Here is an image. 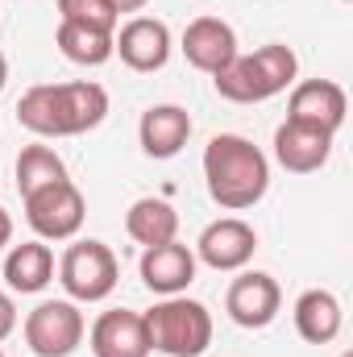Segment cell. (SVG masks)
Here are the masks:
<instances>
[{
  "instance_id": "obj_22",
  "label": "cell",
  "mask_w": 353,
  "mask_h": 357,
  "mask_svg": "<svg viewBox=\"0 0 353 357\" xmlns=\"http://www.w3.org/2000/svg\"><path fill=\"white\" fill-rule=\"evenodd\" d=\"M59 17L67 25H84L96 33H117V21H121V13L108 0H59Z\"/></svg>"
},
{
  "instance_id": "obj_17",
  "label": "cell",
  "mask_w": 353,
  "mask_h": 357,
  "mask_svg": "<svg viewBox=\"0 0 353 357\" xmlns=\"http://www.w3.org/2000/svg\"><path fill=\"white\" fill-rule=\"evenodd\" d=\"M341 324H345V312H341V299L333 291H303L295 299V333L308 345L337 341L341 337Z\"/></svg>"
},
{
  "instance_id": "obj_11",
  "label": "cell",
  "mask_w": 353,
  "mask_h": 357,
  "mask_svg": "<svg viewBox=\"0 0 353 357\" xmlns=\"http://www.w3.org/2000/svg\"><path fill=\"white\" fill-rule=\"evenodd\" d=\"M345 112H350V100L345 88L333 84V79H303L291 91V104H287V121H303V125H316L324 133L337 137V129L345 125Z\"/></svg>"
},
{
  "instance_id": "obj_8",
  "label": "cell",
  "mask_w": 353,
  "mask_h": 357,
  "mask_svg": "<svg viewBox=\"0 0 353 357\" xmlns=\"http://www.w3.org/2000/svg\"><path fill=\"white\" fill-rule=\"evenodd\" d=\"M112 54H121V63L129 71H163L171 59V29L158 17H133L121 25V33H112Z\"/></svg>"
},
{
  "instance_id": "obj_27",
  "label": "cell",
  "mask_w": 353,
  "mask_h": 357,
  "mask_svg": "<svg viewBox=\"0 0 353 357\" xmlns=\"http://www.w3.org/2000/svg\"><path fill=\"white\" fill-rule=\"evenodd\" d=\"M341 357H353V354H341Z\"/></svg>"
},
{
  "instance_id": "obj_28",
  "label": "cell",
  "mask_w": 353,
  "mask_h": 357,
  "mask_svg": "<svg viewBox=\"0 0 353 357\" xmlns=\"http://www.w3.org/2000/svg\"><path fill=\"white\" fill-rule=\"evenodd\" d=\"M0 357H4V354H0Z\"/></svg>"
},
{
  "instance_id": "obj_16",
  "label": "cell",
  "mask_w": 353,
  "mask_h": 357,
  "mask_svg": "<svg viewBox=\"0 0 353 357\" xmlns=\"http://www.w3.org/2000/svg\"><path fill=\"white\" fill-rule=\"evenodd\" d=\"M137 137H142V150L150 158H158V162L163 158H175L179 150L187 146V137H191V116L179 104H154V108L142 112Z\"/></svg>"
},
{
  "instance_id": "obj_26",
  "label": "cell",
  "mask_w": 353,
  "mask_h": 357,
  "mask_svg": "<svg viewBox=\"0 0 353 357\" xmlns=\"http://www.w3.org/2000/svg\"><path fill=\"white\" fill-rule=\"evenodd\" d=\"M4 84H8V63H4V54H0V91H4Z\"/></svg>"
},
{
  "instance_id": "obj_23",
  "label": "cell",
  "mask_w": 353,
  "mask_h": 357,
  "mask_svg": "<svg viewBox=\"0 0 353 357\" xmlns=\"http://www.w3.org/2000/svg\"><path fill=\"white\" fill-rule=\"evenodd\" d=\"M13 328H17V307H13V299L0 291V341L13 337Z\"/></svg>"
},
{
  "instance_id": "obj_7",
  "label": "cell",
  "mask_w": 353,
  "mask_h": 357,
  "mask_svg": "<svg viewBox=\"0 0 353 357\" xmlns=\"http://www.w3.org/2000/svg\"><path fill=\"white\" fill-rule=\"evenodd\" d=\"M84 312L71 299H46L25 316V345L38 357H71L84 345Z\"/></svg>"
},
{
  "instance_id": "obj_4",
  "label": "cell",
  "mask_w": 353,
  "mask_h": 357,
  "mask_svg": "<svg viewBox=\"0 0 353 357\" xmlns=\"http://www.w3.org/2000/svg\"><path fill=\"white\" fill-rule=\"evenodd\" d=\"M142 324H146L150 349L167 357H200L212 345V312L187 295H167L142 316Z\"/></svg>"
},
{
  "instance_id": "obj_2",
  "label": "cell",
  "mask_w": 353,
  "mask_h": 357,
  "mask_svg": "<svg viewBox=\"0 0 353 357\" xmlns=\"http://www.w3.org/2000/svg\"><path fill=\"white\" fill-rule=\"evenodd\" d=\"M204 178L225 212H246L270 187V158L241 133H216L204 146Z\"/></svg>"
},
{
  "instance_id": "obj_24",
  "label": "cell",
  "mask_w": 353,
  "mask_h": 357,
  "mask_svg": "<svg viewBox=\"0 0 353 357\" xmlns=\"http://www.w3.org/2000/svg\"><path fill=\"white\" fill-rule=\"evenodd\" d=\"M8 241H13V216L0 208V254H4V245H8Z\"/></svg>"
},
{
  "instance_id": "obj_21",
  "label": "cell",
  "mask_w": 353,
  "mask_h": 357,
  "mask_svg": "<svg viewBox=\"0 0 353 357\" xmlns=\"http://www.w3.org/2000/svg\"><path fill=\"white\" fill-rule=\"evenodd\" d=\"M59 178H67V167L50 146H25L17 154V191H21V199L33 195L38 187L59 183Z\"/></svg>"
},
{
  "instance_id": "obj_15",
  "label": "cell",
  "mask_w": 353,
  "mask_h": 357,
  "mask_svg": "<svg viewBox=\"0 0 353 357\" xmlns=\"http://www.w3.org/2000/svg\"><path fill=\"white\" fill-rule=\"evenodd\" d=\"M142 282L154 295H183L195 282V254L179 241L167 245H150L142 254Z\"/></svg>"
},
{
  "instance_id": "obj_6",
  "label": "cell",
  "mask_w": 353,
  "mask_h": 357,
  "mask_svg": "<svg viewBox=\"0 0 353 357\" xmlns=\"http://www.w3.org/2000/svg\"><path fill=\"white\" fill-rule=\"evenodd\" d=\"M84 216H88V204L71 178H59V183L25 195V220L46 241H71L84 229Z\"/></svg>"
},
{
  "instance_id": "obj_3",
  "label": "cell",
  "mask_w": 353,
  "mask_h": 357,
  "mask_svg": "<svg viewBox=\"0 0 353 357\" xmlns=\"http://www.w3.org/2000/svg\"><path fill=\"white\" fill-rule=\"evenodd\" d=\"M295 71H299L295 50L283 46V42H270L262 50H254V54H237L225 71L212 75V84L233 104H262V100L291 88Z\"/></svg>"
},
{
  "instance_id": "obj_18",
  "label": "cell",
  "mask_w": 353,
  "mask_h": 357,
  "mask_svg": "<svg viewBox=\"0 0 353 357\" xmlns=\"http://www.w3.org/2000/svg\"><path fill=\"white\" fill-rule=\"evenodd\" d=\"M50 278H54V254L42 241H21V245L8 250V258H4V282L13 291L38 295V291L50 287Z\"/></svg>"
},
{
  "instance_id": "obj_14",
  "label": "cell",
  "mask_w": 353,
  "mask_h": 357,
  "mask_svg": "<svg viewBox=\"0 0 353 357\" xmlns=\"http://www.w3.org/2000/svg\"><path fill=\"white\" fill-rule=\"evenodd\" d=\"M91 354L96 357H150V337H146V324L137 312L129 307H117V312H104L88 333Z\"/></svg>"
},
{
  "instance_id": "obj_5",
  "label": "cell",
  "mask_w": 353,
  "mask_h": 357,
  "mask_svg": "<svg viewBox=\"0 0 353 357\" xmlns=\"http://www.w3.org/2000/svg\"><path fill=\"white\" fill-rule=\"evenodd\" d=\"M59 282L71 295V303H100L117 291L121 262L104 241H75L59 258Z\"/></svg>"
},
{
  "instance_id": "obj_19",
  "label": "cell",
  "mask_w": 353,
  "mask_h": 357,
  "mask_svg": "<svg viewBox=\"0 0 353 357\" xmlns=\"http://www.w3.org/2000/svg\"><path fill=\"white\" fill-rule=\"evenodd\" d=\"M125 233L137 241V245H167L175 241L179 233V212L167 204V199H133L129 212H125Z\"/></svg>"
},
{
  "instance_id": "obj_9",
  "label": "cell",
  "mask_w": 353,
  "mask_h": 357,
  "mask_svg": "<svg viewBox=\"0 0 353 357\" xmlns=\"http://www.w3.org/2000/svg\"><path fill=\"white\" fill-rule=\"evenodd\" d=\"M283 307V291L278 282L262 274V270H246L229 282V295H225V312L233 324L241 328H266Z\"/></svg>"
},
{
  "instance_id": "obj_12",
  "label": "cell",
  "mask_w": 353,
  "mask_h": 357,
  "mask_svg": "<svg viewBox=\"0 0 353 357\" xmlns=\"http://www.w3.org/2000/svg\"><path fill=\"white\" fill-rule=\"evenodd\" d=\"M333 154V133L316 129V125H303V121H283L278 133H274V158L283 171L291 175H312L329 162Z\"/></svg>"
},
{
  "instance_id": "obj_13",
  "label": "cell",
  "mask_w": 353,
  "mask_h": 357,
  "mask_svg": "<svg viewBox=\"0 0 353 357\" xmlns=\"http://www.w3.org/2000/svg\"><path fill=\"white\" fill-rule=\"evenodd\" d=\"M254 250H258V233H254L246 220H237V216L212 220V225L200 233V245H195L200 262L212 266V270H241L254 258Z\"/></svg>"
},
{
  "instance_id": "obj_20",
  "label": "cell",
  "mask_w": 353,
  "mask_h": 357,
  "mask_svg": "<svg viewBox=\"0 0 353 357\" xmlns=\"http://www.w3.org/2000/svg\"><path fill=\"white\" fill-rule=\"evenodd\" d=\"M54 46L63 50V59H71L80 67H104L112 59V33H96V29L67 25V21H59Z\"/></svg>"
},
{
  "instance_id": "obj_10",
  "label": "cell",
  "mask_w": 353,
  "mask_h": 357,
  "mask_svg": "<svg viewBox=\"0 0 353 357\" xmlns=\"http://www.w3.org/2000/svg\"><path fill=\"white\" fill-rule=\"evenodd\" d=\"M183 54H187V63H191L195 71L216 75V71H225L241 50H237V33H233L229 21H220V17H195V21L183 29Z\"/></svg>"
},
{
  "instance_id": "obj_25",
  "label": "cell",
  "mask_w": 353,
  "mask_h": 357,
  "mask_svg": "<svg viewBox=\"0 0 353 357\" xmlns=\"http://www.w3.org/2000/svg\"><path fill=\"white\" fill-rule=\"evenodd\" d=\"M108 4H112L117 13H142V8H146L150 0H108Z\"/></svg>"
},
{
  "instance_id": "obj_1",
  "label": "cell",
  "mask_w": 353,
  "mask_h": 357,
  "mask_svg": "<svg viewBox=\"0 0 353 357\" xmlns=\"http://www.w3.org/2000/svg\"><path fill=\"white\" fill-rule=\"evenodd\" d=\"M108 116V91L100 84H38L21 96L17 121L33 137H80Z\"/></svg>"
}]
</instances>
